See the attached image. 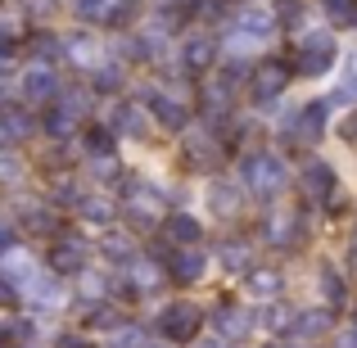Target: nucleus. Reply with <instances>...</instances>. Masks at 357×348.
<instances>
[{"label": "nucleus", "instance_id": "obj_1", "mask_svg": "<svg viewBox=\"0 0 357 348\" xmlns=\"http://www.w3.org/2000/svg\"><path fill=\"white\" fill-rule=\"evenodd\" d=\"M240 176L249 181V190H258V195H276V190H280V181H285V167H280V158H276V154H253L249 163L240 167Z\"/></svg>", "mask_w": 357, "mask_h": 348}, {"label": "nucleus", "instance_id": "obj_2", "mask_svg": "<svg viewBox=\"0 0 357 348\" xmlns=\"http://www.w3.org/2000/svg\"><path fill=\"white\" fill-rule=\"evenodd\" d=\"M163 331L172 335V340H190V335L199 331V312H195L190 303H172L163 312Z\"/></svg>", "mask_w": 357, "mask_h": 348}, {"label": "nucleus", "instance_id": "obj_3", "mask_svg": "<svg viewBox=\"0 0 357 348\" xmlns=\"http://www.w3.org/2000/svg\"><path fill=\"white\" fill-rule=\"evenodd\" d=\"M23 294L32 298L36 308H54V303L63 298V289H59V280H50V276H32V280L23 285Z\"/></svg>", "mask_w": 357, "mask_h": 348}, {"label": "nucleus", "instance_id": "obj_4", "mask_svg": "<svg viewBox=\"0 0 357 348\" xmlns=\"http://www.w3.org/2000/svg\"><path fill=\"white\" fill-rule=\"evenodd\" d=\"M244 331H249V312H244V308H222L218 312V335L222 340H240Z\"/></svg>", "mask_w": 357, "mask_h": 348}, {"label": "nucleus", "instance_id": "obj_5", "mask_svg": "<svg viewBox=\"0 0 357 348\" xmlns=\"http://www.w3.org/2000/svg\"><path fill=\"white\" fill-rule=\"evenodd\" d=\"M326 326H331V317H326V312H298L294 326H289V335H294V340H317Z\"/></svg>", "mask_w": 357, "mask_h": 348}, {"label": "nucleus", "instance_id": "obj_6", "mask_svg": "<svg viewBox=\"0 0 357 348\" xmlns=\"http://www.w3.org/2000/svg\"><path fill=\"white\" fill-rule=\"evenodd\" d=\"M321 131H326V105H307L303 118H298V140H307V145H312Z\"/></svg>", "mask_w": 357, "mask_h": 348}, {"label": "nucleus", "instance_id": "obj_7", "mask_svg": "<svg viewBox=\"0 0 357 348\" xmlns=\"http://www.w3.org/2000/svg\"><path fill=\"white\" fill-rule=\"evenodd\" d=\"M23 96H27V100H45V96H54V77H50L45 68H32V73L23 77Z\"/></svg>", "mask_w": 357, "mask_h": 348}, {"label": "nucleus", "instance_id": "obj_8", "mask_svg": "<svg viewBox=\"0 0 357 348\" xmlns=\"http://www.w3.org/2000/svg\"><path fill=\"white\" fill-rule=\"evenodd\" d=\"M0 276L5 280H32L36 276V267H32V258H23V253H5V267H0Z\"/></svg>", "mask_w": 357, "mask_h": 348}, {"label": "nucleus", "instance_id": "obj_9", "mask_svg": "<svg viewBox=\"0 0 357 348\" xmlns=\"http://www.w3.org/2000/svg\"><path fill=\"white\" fill-rule=\"evenodd\" d=\"M280 86H285V73H280V68H262L258 77H253V96H258V100H271Z\"/></svg>", "mask_w": 357, "mask_h": 348}, {"label": "nucleus", "instance_id": "obj_10", "mask_svg": "<svg viewBox=\"0 0 357 348\" xmlns=\"http://www.w3.org/2000/svg\"><path fill=\"white\" fill-rule=\"evenodd\" d=\"M240 27L244 32H258V36H267L271 32V9H262V5H249L240 14Z\"/></svg>", "mask_w": 357, "mask_h": 348}, {"label": "nucleus", "instance_id": "obj_11", "mask_svg": "<svg viewBox=\"0 0 357 348\" xmlns=\"http://www.w3.org/2000/svg\"><path fill=\"white\" fill-rule=\"evenodd\" d=\"M280 289V271H258V276H249V294L253 298H271Z\"/></svg>", "mask_w": 357, "mask_h": 348}, {"label": "nucleus", "instance_id": "obj_12", "mask_svg": "<svg viewBox=\"0 0 357 348\" xmlns=\"http://www.w3.org/2000/svg\"><path fill=\"white\" fill-rule=\"evenodd\" d=\"M149 105H154V114H158L163 127H181V122H185V109L181 105H167V100H158V96H149Z\"/></svg>", "mask_w": 357, "mask_h": 348}, {"label": "nucleus", "instance_id": "obj_13", "mask_svg": "<svg viewBox=\"0 0 357 348\" xmlns=\"http://www.w3.org/2000/svg\"><path fill=\"white\" fill-rule=\"evenodd\" d=\"M167 231H172L181 244H195V240H199V227H195V218H172V227H167Z\"/></svg>", "mask_w": 357, "mask_h": 348}, {"label": "nucleus", "instance_id": "obj_14", "mask_svg": "<svg viewBox=\"0 0 357 348\" xmlns=\"http://www.w3.org/2000/svg\"><path fill=\"white\" fill-rule=\"evenodd\" d=\"M208 59H213V45L208 41H190V45H185V63H190V68H204Z\"/></svg>", "mask_w": 357, "mask_h": 348}, {"label": "nucleus", "instance_id": "obj_15", "mask_svg": "<svg viewBox=\"0 0 357 348\" xmlns=\"http://www.w3.org/2000/svg\"><path fill=\"white\" fill-rule=\"evenodd\" d=\"M114 0H82V14H86V18H109V14H114Z\"/></svg>", "mask_w": 357, "mask_h": 348}, {"label": "nucleus", "instance_id": "obj_16", "mask_svg": "<svg viewBox=\"0 0 357 348\" xmlns=\"http://www.w3.org/2000/svg\"><path fill=\"white\" fill-rule=\"evenodd\" d=\"M176 262H181V267H176V276H181V280H195V276H199V253H181V258H176Z\"/></svg>", "mask_w": 357, "mask_h": 348}, {"label": "nucleus", "instance_id": "obj_17", "mask_svg": "<svg viewBox=\"0 0 357 348\" xmlns=\"http://www.w3.org/2000/svg\"><path fill=\"white\" fill-rule=\"evenodd\" d=\"M231 190H236V186H218V190H213V209H218V213L236 209V195H231Z\"/></svg>", "mask_w": 357, "mask_h": 348}, {"label": "nucleus", "instance_id": "obj_18", "mask_svg": "<svg viewBox=\"0 0 357 348\" xmlns=\"http://www.w3.org/2000/svg\"><path fill=\"white\" fill-rule=\"evenodd\" d=\"M82 213H86L91 222H109V204L105 199H82Z\"/></svg>", "mask_w": 357, "mask_h": 348}, {"label": "nucleus", "instance_id": "obj_19", "mask_svg": "<svg viewBox=\"0 0 357 348\" xmlns=\"http://www.w3.org/2000/svg\"><path fill=\"white\" fill-rule=\"evenodd\" d=\"M140 109H118V131H140Z\"/></svg>", "mask_w": 357, "mask_h": 348}, {"label": "nucleus", "instance_id": "obj_20", "mask_svg": "<svg viewBox=\"0 0 357 348\" xmlns=\"http://www.w3.org/2000/svg\"><path fill=\"white\" fill-rule=\"evenodd\" d=\"M321 285H326V294H331V298H335V303H340V298H344V280H340V276H335V271H331V267H326V271H321Z\"/></svg>", "mask_w": 357, "mask_h": 348}, {"label": "nucleus", "instance_id": "obj_21", "mask_svg": "<svg viewBox=\"0 0 357 348\" xmlns=\"http://www.w3.org/2000/svg\"><path fill=\"white\" fill-rule=\"evenodd\" d=\"M18 172V158H0V176H14Z\"/></svg>", "mask_w": 357, "mask_h": 348}, {"label": "nucleus", "instance_id": "obj_22", "mask_svg": "<svg viewBox=\"0 0 357 348\" xmlns=\"http://www.w3.org/2000/svg\"><path fill=\"white\" fill-rule=\"evenodd\" d=\"M199 348H227V340H222V335H213V340H199Z\"/></svg>", "mask_w": 357, "mask_h": 348}, {"label": "nucleus", "instance_id": "obj_23", "mask_svg": "<svg viewBox=\"0 0 357 348\" xmlns=\"http://www.w3.org/2000/svg\"><path fill=\"white\" fill-rule=\"evenodd\" d=\"M340 348H357V331H349V335H344V340H340Z\"/></svg>", "mask_w": 357, "mask_h": 348}, {"label": "nucleus", "instance_id": "obj_24", "mask_svg": "<svg viewBox=\"0 0 357 348\" xmlns=\"http://www.w3.org/2000/svg\"><path fill=\"white\" fill-rule=\"evenodd\" d=\"M344 136H349V140H357V118H353V122H344Z\"/></svg>", "mask_w": 357, "mask_h": 348}, {"label": "nucleus", "instance_id": "obj_25", "mask_svg": "<svg viewBox=\"0 0 357 348\" xmlns=\"http://www.w3.org/2000/svg\"><path fill=\"white\" fill-rule=\"evenodd\" d=\"M9 249V227H0V253Z\"/></svg>", "mask_w": 357, "mask_h": 348}, {"label": "nucleus", "instance_id": "obj_26", "mask_svg": "<svg viewBox=\"0 0 357 348\" xmlns=\"http://www.w3.org/2000/svg\"><path fill=\"white\" fill-rule=\"evenodd\" d=\"M9 294H14V289H9L5 280H0V303H9Z\"/></svg>", "mask_w": 357, "mask_h": 348}, {"label": "nucleus", "instance_id": "obj_27", "mask_svg": "<svg viewBox=\"0 0 357 348\" xmlns=\"http://www.w3.org/2000/svg\"><path fill=\"white\" fill-rule=\"evenodd\" d=\"M353 258H357V235H353Z\"/></svg>", "mask_w": 357, "mask_h": 348}]
</instances>
